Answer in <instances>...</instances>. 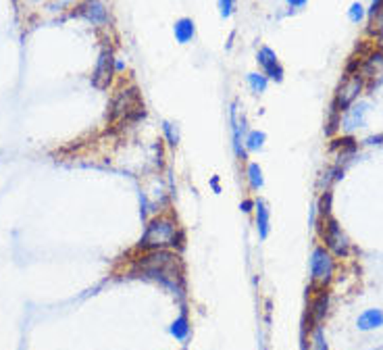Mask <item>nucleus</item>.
I'll list each match as a JSON object with an SVG mask.
<instances>
[{"label": "nucleus", "mask_w": 383, "mask_h": 350, "mask_svg": "<svg viewBox=\"0 0 383 350\" xmlns=\"http://www.w3.org/2000/svg\"><path fill=\"white\" fill-rule=\"evenodd\" d=\"M265 142H267V133L263 130H250L244 135V148L246 152H258L265 148Z\"/></svg>", "instance_id": "nucleus-18"}, {"label": "nucleus", "mask_w": 383, "mask_h": 350, "mask_svg": "<svg viewBox=\"0 0 383 350\" xmlns=\"http://www.w3.org/2000/svg\"><path fill=\"white\" fill-rule=\"evenodd\" d=\"M239 209H241V213H252V211H254V200H250V198L241 200Z\"/></svg>", "instance_id": "nucleus-26"}, {"label": "nucleus", "mask_w": 383, "mask_h": 350, "mask_svg": "<svg viewBox=\"0 0 383 350\" xmlns=\"http://www.w3.org/2000/svg\"><path fill=\"white\" fill-rule=\"evenodd\" d=\"M190 332H192L190 315H188V308H186V306H182L180 317H175V319H173V323L169 325V334H171L175 340L186 342V340L190 338Z\"/></svg>", "instance_id": "nucleus-15"}, {"label": "nucleus", "mask_w": 383, "mask_h": 350, "mask_svg": "<svg viewBox=\"0 0 383 350\" xmlns=\"http://www.w3.org/2000/svg\"><path fill=\"white\" fill-rule=\"evenodd\" d=\"M365 17H367V8H365V4H360V2H352V4H350V8H348V19H350L352 23H360Z\"/></svg>", "instance_id": "nucleus-22"}, {"label": "nucleus", "mask_w": 383, "mask_h": 350, "mask_svg": "<svg viewBox=\"0 0 383 350\" xmlns=\"http://www.w3.org/2000/svg\"><path fill=\"white\" fill-rule=\"evenodd\" d=\"M356 327H358L360 332H371V330H379V327H383L382 308H367V310L358 317Z\"/></svg>", "instance_id": "nucleus-16"}, {"label": "nucleus", "mask_w": 383, "mask_h": 350, "mask_svg": "<svg viewBox=\"0 0 383 350\" xmlns=\"http://www.w3.org/2000/svg\"><path fill=\"white\" fill-rule=\"evenodd\" d=\"M246 84H248V88H250V92H252V94L260 96V94H265V92H267V88H269V80H267V76H265L263 71H250V73L246 76Z\"/></svg>", "instance_id": "nucleus-19"}, {"label": "nucleus", "mask_w": 383, "mask_h": 350, "mask_svg": "<svg viewBox=\"0 0 383 350\" xmlns=\"http://www.w3.org/2000/svg\"><path fill=\"white\" fill-rule=\"evenodd\" d=\"M173 36H175V42L182 46L192 44L196 38V21L192 17H180L173 23Z\"/></svg>", "instance_id": "nucleus-14"}, {"label": "nucleus", "mask_w": 383, "mask_h": 350, "mask_svg": "<svg viewBox=\"0 0 383 350\" xmlns=\"http://www.w3.org/2000/svg\"><path fill=\"white\" fill-rule=\"evenodd\" d=\"M367 113H369V104L367 102H354L352 107H348L341 117H339V130L350 133V131L365 128L367 123Z\"/></svg>", "instance_id": "nucleus-10"}, {"label": "nucleus", "mask_w": 383, "mask_h": 350, "mask_svg": "<svg viewBox=\"0 0 383 350\" xmlns=\"http://www.w3.org/2000/svg\"><path fill=\"white\" fill-rule=\"evenodd\" d=\"M363 90H365V78L360 73H346V78L339 82V86L335 90L332 109L344 113L348 107H352L358 100Z\"/></svg>", "instance_id": "nucleus-5"}, {"label": "nucleus", "mask_w": 383, "mask_h": 350, "mask_svg": "<svg viewBox=\"0 0 383 350\" xmlns=\"http://www.w3.org/2000/svg\"><path fill=\"white\" fill-rule=\"evenodd\" d=\"M115 52L111 46H102L96 59L94 71H92V86L96 90H106L113 84L115 78Z\"/></svg>", "instance_id": "nucleus-7"}, {"label": "nucleus", "mask_w": 383, "mask_h": 350, "mask_svg": "<svg viewBox=\"0 0 383 350\" xmlns=\"http://www.w3.org/2000/svg\"><path fill=\"white\" fill-rule=\"evenodd\" d=\"M287 2V6H289V8H296V11H300V8H304V6H306V2H308V0H286Z\"/></svg>", "instance_id": "nucleus-27"}, {"label": "nucleus", "mask_w": 383, "mask_h": 350, "mask_svg": "<svg viewBox=\"0 0 383 350\" xmlns=\"http://www.w3.org/2000/svg\"><path fill=\"white\" fill-rule=\"evenodd\" d=\"M73 15L82 17L94 28H108L111 25V8L106 6L104 0H82Z\"/></svg>", "instance_id": "nucleus-8"}, {"label": "nucleus", "mask_w": 383, "mask_h": 350, "mask_svg": "<svg viewBox=\"0 0 383 350\" xmlns=\"http://www.w3.org/2000/svg\"><path fill=\"white\" fill-rule=\"evenodd\" d=\"M335 273V259L334 255L325 248V246H315L313 255H310V279L315 286L325 288Z\"/></svg>", "instance_id": "nucleus-6"}, {"label": "nucleus", "mask_w": 383, "mask_h": 350, "mask_svg": "<svg viewBox=\"0 0 383 350\" xmlns=\"http://www.w3.org/2000/svg\"><path fill=\"white\" fill-rule=\"evenodd\" d=\"M130 275L148 279L158 284L161 288L169 290L175 296H186V279H184V265L177 253L171 251H150L138 261H134Z\"/></svg>", "instance_id": "nucleus-1"}, {"label": "nucleus", "mask_w": 383, "mask_h": 350, "mask_svg": "<svg viewBox=\"0 0 383 350\" xmlns=\"http://www.w3.org/2000/svg\"><path fill=\"white\" fill-rule=\"evenodd\" d=\"M184 231L177 223V219L171 215H154L146 221L144 234L136 246V251L150 253V251H173L184 246Z\"/></svg>", "instance_id": "nucleus-2"}, {"label": "nucleus", "mask_w": 383, "mask_h": 350, "mask_svg": "<svg viewBox=\"0 0 383 350\" xmlns=\"http://www.w3.org/2000/svg\"><path fill=\"white\" fill-rule=\"evenodd\" d=\"M161 130H163V138H165V142L169 146H177L180 144V128L173 121H163Z\"/></svg>", "instance_id": "nucleus-20"}, {"label": "nucleus", "mask_w": 383, "mask_h": 350, "mask_svg": "<svg viewBox=\"0 0 383 350\" xmlns=\"http://www.w3.org/2000/svg\"><path fill=\"white\" fill-rule=\"evenodd\" d=\"M65 2H71V0H65Z\"/></svg>", "instance_id": "nucleus-30"}, {"label": "nucleus", "mask_w": 383, "mask_h": 350, "mask_svg": "<svg viewBox=\"0 0 383 350\" xmlns=\"http://www.w3.org/2000/svg\"><path fill=\"white\" fill-rule=\"evenodd\" d=\"M230 121H232V138H234V152H236V157H238L239 161H246L248 159V152H246V148H244V117L239 119L238 115V104L234 102L232 107H230Z\"/></svg>", "instance_id": "nucleus-11"}, {"label": "nucleus", "mask_w": 383, "mask_h": 350, "mask_svg": "<svg viewBox=\"0 0 383 350\" xmlns=\"http://www.w3.org/2000/svg\"><path fill=\"white\" fill-rule=\"evenodd\" d=\"M144 102L140 98V92L136 86L121 88L113 100H111V107H108V121H136L144 117Z\"/></svg>", "instance_id": "nucleus-3"}, {"label": "nucleus", "mask_w": 383, "mask_h": 350, "mask_svg": "<svg viewBox=\"0 0 383 350\" xmlns=\"http://www.w3.org/2000/svg\"><path fill=\"white\" fill-rule=\"evenodd\" d=\"M310 350H327V342H325L321 325H315V332L310 336Z\"/></svg>", "instance_id": "nucleus-23"}, {"label": "nucleus", "mask_w": 383, "mask_h": 350, "mask_svg": "<svg viewBox=\"0 0 383 350\" xmlns=\"http://www.w3.org/2000/svg\"><path fill=\"white\" fill-rule=\"evenodd\" d=\"M217 8L221 19H232L238 11V0H217Z\"/></svg>", "instance_id": "nucleus-21"}, {"label": "nucleus", "mask_w": 383, "mask_h": 350, "mask_svg": "<svg viewBox=\"0 0 383 350\" xmlns=\"http://www.w3.org/2000/svg\"><path fill=\"white\" fill-rule=\"evenodd\" d=\"M377 46H379V48L383 50V32L379 34V36H377Z\"/></svg>", "instance_id": "nucleus-29"}, {"label": "nucleus", "mask_w": 383, "mask_h": 350, "mask_svg": "<svg viewBox=\"0 0 383 350\" xmlns=\"http://www.w3.org/2000/svg\"><path fill=\"white\" fill-rule=\"evenodd\" d=\"M363 78H382L383 76V50L377 48L373 52H369L360 65V71H358Z\"/></svg>", "instance_id": "nucleus-13"}, {"label": "nucleus", "mask_w": 383, "mask_h": 350, "mask_svg": "<svg viewBox=\"0 0 383 350\" xmlns=\"http://www.w3.org/2000/svg\"><path fill=\"white\" fill-rule=\"evenodd\" d=\"M256 63L260 67V71L267 76L269 82H275V84H282L284 78H286V69L277 56V52L271 48V46H260L258 52H256Z\"/></svg>", "instance_id": "nucleus-9"}, {"label": "nucleus", "mask_w": 383, "mask_h": 350, "mask_svg": "<svg viewBox=\"0 0 383 350\" xmlns=\"http://www.w3.org/2000/svg\"><path fill=\"white\" fill-rule=\"evenodd\" d=\"M211 188L215 190V194H221V186H219V175H215V177L211 179Z\"/></svg>", "instance_id": "nucleus-28"}, {"label": "nucleus", "mask_w": 383, "mask_h": 350, "mask_svg": "<svg viewBox=\"0 0 383 350\" xmlns=\"http://www.w3.org/2000/svg\"><path fill=\"white\" fill-rule=\"evenodd\" d=\"M125 69H127V63L123 59L115 56V73H125Z\"/></svg>", "instance_id": "nucleus-25"}, {"label": "nucleus", "mask_w": 383, "mask_h": 350, "mask_svg": "<svg viewBox=\"0 0 383 350\" xmlns=\"http://www.w3.org/2000/svg\"><path fill=\"white\" fill-rule=\"evenodd\" d=\"M379 11H383V0H371V6L367 11V17L371 19L373 15H377Z\"/></svg>", "instance_id": "nucleus-24"}, {"label": "nucleus", "mask_w": 383, "mask_h": 350, "mask_svg": "<svg viewBox=\"0 0 383 350\" xmlns=\"http://www.w3.org/2000/svg\"><path fill=\"white\" fill-rule=\"evenodd\" d=\"M321 238L325 242V248L335 257H348L350 255V248H352L350 238L346 236L341 225L332 215L321 219Z\"/></svg>", "instance_id": "nucleus-4"}, {"label": "nucleus", "mask_w": 383, "mask_h": 350, "mask_svg": "<svg viewBox=\"0 0 383 350\" xmlns=\"http://www.w3.org/2000/svg\"><path fill=\"white\" fill-rule=\"evenodd\" d=\"M246 179H248V188L252 192H258L265 186V175H263V167L254 161H250L246 165Z\"/></svg>", "instance_id": "nucleus-17"}, {"label": "nucleus", "mask_w": 383, "mask_h": 350, "mask_svg": "<svg viewBox=\"0 0 383 350\" xmlns=\"http://www.w3.org/2000/svg\"><path fill=\"white\" fill-rule=\"evenodd\" d=\"M254 223H256V231L260 240H267L271 234V209L263 198L254 200Z\"/></svg>", "instance_id": "nucleus-12"}]
</instances>
